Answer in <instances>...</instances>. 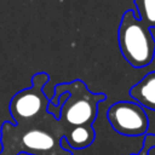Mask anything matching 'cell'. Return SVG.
<instances>
[{
	"mask_svg": "<svg viewBox=\"0 0 155 155\" xmlns=\"http://www.w3.org/2000/svg\"><path fill=\"white\" fill-rule=\"evenodd\" d=\"M64 137L58 119L51 113L38 121L27 124H12L4 121L1 125L0 155H74L61 145Z\"/></svg>",
	"mask_w": 155,
	"mask_h": 155,
	"instance_id": "1",
	"label": "cell"
},
{
	"mask_svg": "<svg viewBox=\"0 0 155 155\" xmlns=\"http://www.w3.org/2000/svg\"><path fill=\"white\" fill-rule=\"evenodd\" d=\"M134 5L139 19L149 28H155V0H134Z\"/></svg>",
	"mask_w": 155,
	"mask_h": 155,
	"instance_id": "7",
	"label": "cell"
},
{
	"mask_svg": "<svg viewBox=\"0 0 155 155\" xmlns=\"http://www.w3.org/2000/svg\"><path fill=\"white\" fill-rule=\"evenodd\" d=\"M107 119L114 131L126 137L144 136L149 127L147 113L136 102L120 101L111 104L107 111Z\"/></svg>",
	"mask_w": 155,
	"mask_h": 155,
	"instance_id": "5",
	"label": "cell"
},
{
	"mask_svg": "<svg viewBox=\"0 0 155 155\" xmlns=\"http://www.w3.org/2000/svg\"><path fill=\"white\" fill-rule=\"evenodd\" d=\"M153 148H155V134L154 133H145L143 148L137 154H132V155H149V151Z\"/></svg>",
	"mask_w": 155,
	"mask_h": 155,
	"instance_id": "8",
	"label": "cell"
},
{
	"mask_svg": "<svg viewBox=\"0 0 155 155\" xmlns=\"http://www.w3.org/2000/svg\"><path fill=\"white\" fill-rule=\"evenodd\" d=\"M61 145H62V148H63V149L71 151V148L69 147V144H68V142H67V139H65L64 137H62V138H61Z\"/></svg>",
	"mask_w": 155,
	"mask_h": 155,
	"instance_id": "9",
	"label": "cell"
},
{
	"mask_svg": "<svg viewBox=\"0 0 155 155\" xmlns=\"http://www.w3.org/2000/svg\"><path fill=\"white\" fill-rule=\"evenodd\" d=\"M128 93L136 103L155 111V70L145 74L130 88Z\"/></svg>",
	"mask_w": 155,
	"mask_h": 155,
	"instance_id": "6",
	"label": "cell"
},
{
	"mask_svg": "<svg viewBox=\"0 0 155 155\" xmlns=\"http://www.w3.org/2000/svg\"><path fill=\"white\" fill-rule=\"evenodd\" d=\"M64 92H68V96L61 107L58 119L64 136L68 131L76 127H92L98 113V104L107 99V94L92 93L82 80L76 79L70 82L54 85L50 103L57 107L58 97Z\"/></svg>",
	"mask_w": 155,
	"mask_h": 155,
	"instance_id": "2",
	"label": "cell"
},
{
	"mask_svg": "<svg viewBox=\"0 0 155 155\" xmlns=\"http://www.w3.org/2000/svg\"><path fill=\"white\" fill-rule=\"evenodd\" d=\"M48 80L50 75L47 73H36L31 78V87L24 88L12 97L8 110L15 124L38 121L50 114L47 111L50 99L44 92V87Z\"/></svg>",
	"mask_w": 155,
	"mask_h": 155,
	"instance_id": "4",
	"label": "cell"
},
{
	"mask_svg": "<svg viewBox=\"0 0 155 155\" xmlns=\"http://www.w3.org/2000/svg\"><path fill=\"white\" fill-rule=\"evenodd\" d=\"M117 41L121 54L133 68H143L153 62L155 39L149 27L136 16L134 11L128 10L122 15Z\"/></svg>",
	"mask_w": 155,
	"mask_h": 155,
	"instance_id": "3",
	"label": "cell"
}]
</instances>
